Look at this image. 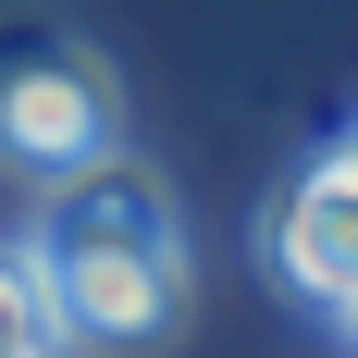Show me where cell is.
I'll use <instances>...</instances> for the list:
<instances>
[{"label":"cell","instance_id":"cell-1","mask_svg":"<svg viewBox=\"0 0 358 358\" xmlns=\"http://www.w3.org/2000/svg\"><path fill=\"white\" fill-rule=\"evenodd\" d=\"M25 259L50 285V309H62V346H161L185 322V296H198L173 185L148 161H124V148L74 161L62 185H37V248Z\"/></svg>","mask_w":358,"mask_h":358},{"label":"cell","instance_id":"cell-2","mask_svg":"<svg viewBox=\"0 0 358 358\" xmlns=\"http://www.w3.org/2000/svg\"><path fill=\"white\" fill-rule=\"evenodd\" d=\"M124 148V87L74 25H0V173L62 185L74 161Z\"/></svg>","mask_w":358,"mask_h":358},{"label":"cell","instance_id":"cell-3","mask_svg":"<svg viewBox=\"0 0 358 358\" xmlns=\"http://www.w3.org/2000/svg\"><path fill=\"white\" fill-rule=\"evenodd\" d=\"M259 259H272V285H285V296H309V309H346V296H358V148L309 161V173L272 198Z\"/></svg>","mask_w":358,"mask_h":358},{"label":"cell","instance_id":"cell-4","mask_svg":"<svg viewBox=\"0 0 358 358\" xmlns=\"http://www.w3.org/2000/svg\"><path fill=\"white\" fill-rule=\"evenodd\" d=\"M0 358H62V309L25 248H0Z\"/></svg>","mask_w":358,"mask_h":358},{"label":"cell","instance_id":"cell-5","mask_svg":"<svg viewBox=\"0 0 358 358\" xmlns=\"http://www.w3.org/2000/svg\"><path fill=\"white\" fill-rule=\"evenodd\" d=\"M346 148H358V136H346Z\"/></svg>","mask_w":358,"mask_h":358}]
</instances>
